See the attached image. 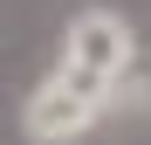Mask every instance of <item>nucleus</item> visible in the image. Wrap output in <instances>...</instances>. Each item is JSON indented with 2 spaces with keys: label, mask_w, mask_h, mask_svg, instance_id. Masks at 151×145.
<instances>
[{
  "label": "nucleus",
  "mask_w": 151,
  "mask_h": 145,
  "mask_svg": "<svg viewBox=\"0 0 151 145\" xmlns=\"http://www.w3.org/2000/svg\"><path fill=\"white\" fill-rule=\"evenodd\" d=\"M55 69L117 104V83L137 69V28H131L117 7H76L69 28H62V62H55Z\"/></svg>",
  "instance_id": "1"
},
{
  "label": "nucleus",
  "mask_w": 151,
  "mask_h": 145,
  "mask_svg": "<svg viewBox=\"0 0 151 145\" xmlns=\"http://www.w3.org/2000/svg\"><path fill=\"white\" fill-rule=\"evenodd\" d=\"M103 117H110V97H96L76 76L48 69V76L28 90V104H21V138L28 145H76V138H89L96 125H103Z\"/></svg>",
  "instance_id": "2"
}]
</instances>
